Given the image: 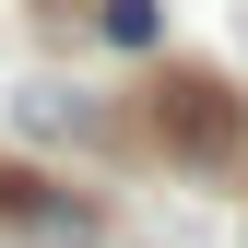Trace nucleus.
<instances>
[{"label":"nucleus","instance_id":"obj_3","mask_svg":"<svg viewBox=\"0 0 248 248\" xmlns=\"http://www.w3.org/2000/svg\"><path fill=\"white\" fill-rule=\"evenodd\" d=\"M107 47H154V0H107Z\"/></svg>","mask_w":248,"mask_h":248},{"label":"nucleus","instance_id":"obj_1","mask_svg":"<svg viewBox=\"0 0 248 248\" xmlns=\"http://www.w3.org/2000/svg\"><path fill=\"white\" fill-rule=\"evenodd\" d=\"M154 130L189 154V166H225L248 118H236V95H225L213 71H166V83H154Z\"/></svg>","mask_w":248,"mask_h":248},{"label":"nucleus","instance_id":"obj_2","mask_svg":"<svg viewBox=\"0 0 248 248\" xmlns=\"http://www.w3.org/2000/svg\"><path fill=\"white\" fill-rule=\"evenodd\" d=\"M0 236H36V248H95V201L47 189L36 166H0Z\"/></svg>","mask_w":248,"mask_h":248}]
</instances>
